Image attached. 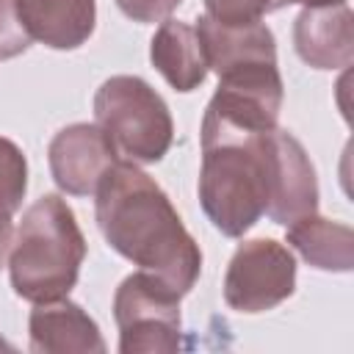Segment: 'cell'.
<instances>
[{"instance_id":"cell-10","label":"cell","mask_w":354,"mask_h":354,"mask_svg":"<svg viewBox=\"0 0 354 354\" xmlns=\"http://www.w3.org/2000/svg\"><path fill=\"white\" fill-rule=\"evenodd\" d=\"M293 47L307 66L346 69L354 61V14L346 3L307 6L293 22Z\"/></svg>"},{"instance_id":"cell-3","label":"cell","mask_w":354,"mask_h":354,"mask_svg":"<svg viewBox=\"0 0 354 354\" xmlns=\"http://www.w3.org/2000/svg\"><path fill=\"white\" fill-rule=\"evenodd\" d=\"M86 260V238L75 210L58 194L39 196L25 213L11 241L8 277L25 301H50L69 296Z\"/></svg>"},{"instance_id":"cell-11","label":"cell","mask_w":354,"mask_h":354,"mask_svg":"<svg viewBox=\"0 0 354 354\" xmlns=\"http://www.w3.org/2000/svg\"><path fill=\"white\" fill-rule=\"evenodd\" d=\"M14 6L28 36L44 47L77 50L94 33V0H14Z\"/></svg>"},{"instance_id":"cell-18","label":"cell","mask_w":354,"mask_h":354,"mask_svg":"<svg viewBox=\"0 0 354 354\" xmlns=\"http://www.w3.org/2000/svg\"><path fill=\"white\" fill-rule=\"evenodd\" d=\"M180 3H183V0H116L119 11H122L127 19L141 22V25L166 19Z\"/></svg>"},{"instance_id":"cell-16","label":"cell","mask_w":354,"mask_h":354,"mask_svg":"<svg viewBox=\"0 0 354 354\" xmlns=\"http://www.w3.org/2000/svg\"><path fill=\"white\" fill-rule=\"evenodd\" d=\"M290 3L293 0H205V14L221 25H249Z\"/></svg>"},{"instance_id":"cell-7","label":"cell","mask_w":354,"mask_h":354,"mask_svg":"<svg viewBox=\"0 0 354 354\" xmlns=\"http://www.w3.org/2000/svg\"><path fill=\"white\" fill-rule=\"evenodd\" d=\"M50 174L69 196H94L102 174L119 160L100 124L77 122L61 127L47 147Z\"/></svg>"},{"instance_id":"cell-9","label":"cell","mask_w":354,"mask_h":354,"mask_svg":"<svg viewBox=\"0 0 354 354\" xmlns=\"http://www.w3.org/2000/svg\"><path fill=\"white\" fill-rule=\"evenodd\" d=\"M30 351L36 354H105L97 321L66 296L36 301L28 318Z\"/></svg>"},{"instance_id":"cell-12","label":"cell","mask_w":354,"mask_h":354,"mask_svg":"<svg viewBox=\"0 0 354 354\" xmlns=\"http://www.w3.org/2000/svg\"><path fill=\"white\" fill-rule=\"evenodd\" d=\"M196 36L202 41V53L207 61V69L216 75L252 64V61H277V41L271 28L263 22H249V25H221L202 14L196 19Z\"/></svg>"},{"instance_id":"cell-20","label":"cell","mask_w":354,"mask_h":354,"mask_svg":"<svg viewBox=\"0 0 354 354\" xmlns=\"http://www.w3.org/2000/svg\"><path fill=\"white\" fill-rule=\"evenodd\" d=\"M293 3H301L307 8V6H337V3H346V0H293Z\"/></svg>"},{"instance_id":"cell-21","label":"cell","mask_w":354,"mask_h":354,"mask_svg":"<svg viewBox=\"0 0 354 354\" xmlns=\"http://www.w3.org/2000/svg\"><path fill=\"white\" fill-rule=\"evenodd\" d=\"M0 351H11V343H6L3 337H0Z\"/></svg>"},{"instance_id":"cell-17","label":"cell","mask_w":354,"mask_h":354,"mask_svg":"<svg viewBox=\"0 0 354 354\" xmlns=\"http://www.w3.org/2000/svg\"><path fill=\"white\" fill-rule=\"evenodd\" d=\"M30 36L17 17L14 0H0V61L14 58L30 47Z\"/></svg>"},{"instance_id":"cell-5","label":"cell","mask_w":354,"mask_h":354,"mask_svg":"<svg viewBox=\"0 0 354 354\" xmlns=\"http://www.w3.org/2000/svg\"><path fill=\"white\" fill-rule=\"evenodd\" d=\"M180 293L163 279L136 271L113 296L122 354H171L180 348Z\"/></svg>"},{"instance_id":"cell-14","label":"cell","mask_w":354,"mask_h":354,"mask_svg":"<svg viewBox=\"0 0 354 354\" xmlns=\"http://www.w3.org/2000/svg\"><path fill=\"white\" fill-rule=\"evenodd\" d=\"M285 241L321 271L346 274L354 268V232L348 224L329 221L318 213H310L285 227Z\"/></svg>"},{"instance_id":"cell-13","label":"cell","mask_w":354,"mask_h":354,"mask_svg":"<svg viewBox=\"0 0 354 354\" xmlns=\"http://www.w3.org/2000/svg\"><path fill=\"white\" fill-rule=\"evenodd\" d=\"M149 61L174 91H194L207 77V61L196 28L180 19H163L149 41Z\"/></svg>"},{"instance_id":"cell-1","label":"cell","mask_w":354,"mask_h":354,"mask_svg":"<svg viewBox=\"0 0 354 354\" xmlns=\"http://www.w3.org/2000/svg\"><path fill=\"white\" fill-rule=\"evenodd\" d=\"M94 216L105 243L180 296L191 293L202 271V252L185 230L166 191L138 169L116 160L94 191Z\"/></svg>"},{"instance_id":"cell-2","label":"cell","mask_w":354,"mask_h":354,"mask_svg":"<svg viewBox=\"0 0 354 354\" xmlns=\"http://www.w3.org/2000/svg\"><path fill=\"white\" fill-rule=\"evenodd\" d=\"M271 130L246 136L202 133L199 202L213 227L227 238H241L266 216Z\"/></svg>"},{"instance_id":"cell-4","label":"cell","mask_w":354,"mask_h":354,"mask_svg":"<svg viewBox=\"0 0 354 354\" xmlns=\"http://www.w3.org/2000/svg\"><path fill=\"white\" fill-rule=\"evenodd\" d=\"M94 119L119 160L158 163L174 141L171 111L138 75H113L94 94Z\"/></svg>"},{"instance_id":"cell-19","label":"cell","mask_w":354,"mask_h":354,"mask_svg":"<svg viewBox=\"0 0 354 354\" xmlns=\"http://www.w3.org/2000/svg\"><path fill=\"white\" fill-rule=\"evenodd\" d=\"M14 241V224H11V213L0 210V268L6 266V254L11 249Z\"/></svg>"},{"instance_id":"cell-15","label":"cell","mask_w":354,"mask_h":354,"mask_svg":"<svg viewBox=\"0 0 354 354\" xmlns=\"http://www.w3.org/2000/svg\"><path fill=\"white\" fill-rule=\"evenodd\" d=\"M28 191V160L22 149L0 136V210L17 213Z\"/></svg>"},{"instance_id":"cell-6","label":"cell","mask_w":354,"mask_h":354,"mask_svg":"<svg viewBox=\"0 0 354 354\" xmlns=\"http://www.w3.org/2000/svg\"><path fill=\"white\" fill-rule=\"evenodd\" d=\"M296 290V257L274 238L243 241L224 274V301L235 313H266Z\"/></svg>"},{"instance_id":"cell-8","label":"cell","mask_w":354,"mask_h":354,"mask_svg":"<svg viewBox=\"0 0 354 354\" xmlns=\"http://www.w3.org/2000/svg\"><path fill=\"white\" fill-rule=\"evenodd\" d=\"M271 144V183L266 216L282 227L318 213V180L310 155L288 130L274 127L268 133Z\"/></svg>"}]
</instances>
